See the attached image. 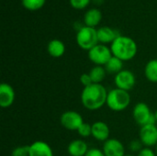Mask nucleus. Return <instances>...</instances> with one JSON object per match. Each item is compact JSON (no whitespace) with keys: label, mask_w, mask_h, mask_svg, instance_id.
Returning <instances> with one entry per match:
<instances>
[{"label":"nucleus","mask_w":157,"mask_h":156,"mask_svg":"<svg viewBox=\"0 0 157 156\" xmlns=\"http://www.w3.org/2000/svg\"><path fill=\"white\" fill-rule=\"evenodd\" d=\"M132 117L140 127L148 124H156L155 112H153L150 107L144 102H139L133 107Z\"/></svg>","instance_id":"obj_5"},{"label":"nucleus","mask_w":157,"mask_h":156,"mask_svg":"<svg viewBox=\"0 0 157 156\" xmlns=\"http://www.w3.org/2000/svg\"><path fill=\"white\" fill-rule=\"evenodd\" d=\"M87 55L91 63H93L95 65L99 66H105L109 59L113 56L110 47H108L107 45L101 43H98L91 50H89Z\"/></svg>","instance_id":"obj_6"},{"label":"nucleus","mask_w":157,"mask_h":156,"mask_svg":"<svg viewBox=\"0 0 157 156\" xmlns=\"http://www.w3.org/2000/svg\"><path fill=\"white\" fill-rule=\"evenodd\" d=\"M137 156H157L155 152L152 149V148H148V147H144L143 148L138 154Z\"/></svg>","instance_id":"obj_27"},{"label":"nucleus","mask_w":157,"mask_h":156,"mask_svg":"<svg viewBox=\"0 0 157 156\" xmlns=\"http://www.w3.org/2000/svg\"><path fill=\"white\" fill-rule=\"evenodd\" d=\"M91 0H69L70 5L72 7L75 8V9H84L86 8Z\"/></svg>","instance_id":"obj_24"},{"label":"nucleus","mask_w":157,"mask_h":156,"mask_svg":"<svg viewBox=\"0 0 157 156\" xmlns=\"http://www.w3.org/2000/svg\"><path fill=\"white\" fill-rule=\"evenodd\" d=\"M139 139L144 147H154L157 145V125L148 124L140 127Z\"/></svg>","instance_id":"obj_9"},{"label":"nucleus","mask_w":157,"mask_h":156,"mask_svg":"<svg viewBox=\"0 0 157 156\" xmlns=\"http://www.w3.org/2000/svg\"><path fill=\"white\" fill-rule=\"evenodd\" d=\"M156 125H157V124H156Z\"/></svg>","instance_id":"obj_32"},{"label":"nucleus","mask_w":157,"mask_h":156,"mask_svg":"<svg viewBox=\"0 0 157 156\" xmlns=\"http://www.w3.org/2000/svg\"><path fill=\"white\" fill-rule=\"evenodd\" d=\"M79 80H80V83L83 85L84 87H86V86H90V85L93 84L89 73H84L83 74H81Z\"/></svg>","instance_id":"obj_26"},{"label":"nucleus","mask_w":157,"mask_h":156,"mask_svg":"<svg viewBox=\"0 0 157 156\" xmlns=\"http://www.w3.org/2000/svg\"><path fill=\"white\" fill-rule=\"evenodd\" d=\"M144 76L149 82L157 84V59H152L145 64Z\"/></svg>","instance_id":"obj_18"},{"label":"nucleus","mask_w":157,"mask_h":156,"mask_svg":"<svg viewBox=\"0 0 157 156\" xmlns=\"http://www.w3.org/2000/svg\"><path fill=\"white\" fill-rule=\"evenodd\" d=\"M114 84L117 88L130 92L134 88L136 84L135 74L130 70L123 69L121 72L114 75Z\"/></svg>","instance_id":"obj_8"},{"label":"nucleus","mask_w":157,"mask_h":156,"mask_svg":"<svg viewBox=\"0 0 157 156\" xmlns=\"http://www.w3.org/2000/svg\"><path fill=\"white\" fill-rule=\"evenodd\" d=\"M93 84H101L107 75V71L104 66L95 65L89 72Z\"/></svg>","instance_id":"obj_20"},{"label":"nucleus","mask_w":157,"mask_h":156,"mask_svg":"<svg viewBox=\"0 0 157 156\" xmlns=\"http://www.w3.org/2000/svg\"><path fill=\"white\" fill-rule=\"evenodd\" d=\"M121 35V34H120V32L117 29H112L108 26H104V27L98 29V42L104 45H107L109 43L111 44Z\"/></svg>","instance_id":"obj_13"},{"label":"nucleus","mask_w":157,"mask_h":156,"mask_svg":"<svg viewBox=\"0 0 157 156\" xmlns=\"http://www.w3.org/2000/svg\"><path fill=\"white\" fill-rule=\"evenodd\" d=\"M123 63L124 62L121 61V59H119L115 56H112L109 59V61L106 63V65L104 66L107 71V74L116 75L117 74H119L120 72H121L123 70Z\"/></svg>","instance_id":"obj_19"},{"label":"nucleus","mask_w":157,"mask_h":156,"mask_svg":"<svg viewBox=\"0 0 157 156\" xmlns=\"http://www.w3.org/2000/svg\"><path fill=\"white\" fill-rule=\"evenodd\" d=\"M16 99V92L14 88L6 83L0 85V107L2 108H10Z\"/></svg>","instance_id":"obj_11"},{"label":"nucleus","mask_w":157,"mask_h":156,"mask_svg":"<svg viewBox=\"0 0 157 156\" xmlns=\"http://www.w3.org/2000/svg\"><path fill=\"white\" fill-rule=\"evenodd\" d=\"M85 156H106L104 154L102 149L98 148H89L88 152Z\"/></svg>","instance_id":"obj_28"},{"label":"nucleus","mask_w":157,"mask_h":156,"mask_svg":"<svg viewBox=\"0 0 157 156\" xmlns=\"http://www.w3.org/2000/svg\"><path fill=\"white\" fill-rule=\"evenodd\" d=\"M102 19V13L98 8L88 9L84 16L85 26L96 28Z\"/></svg>","instance_id":"obj_16"},{"label":"nucleus","mask_w":157,"mask_h":156,"mask_svg":"<svg viewBox=\"0 0 157 156\" xmlns=\"http://www.w3.org/2000/svg\"><path fill=\"white\" fill-rule=\"evenodd\" d=\"M88 150L87 143L82 139H75L67 146V153L70 156H85Z\"/></svg>","instance_id":"obj_15"},{"label":"nucleus","mask_w":157,"mask_h":156,"mask_svg":"<svg viewBox=\"0 0 157 156\" xmlns=\"http://www.w3.org/2000/svg\"><path fill=\"white\" fill-rule=\"evenodd\" d=\"M124 156H134V155H132V154H125Z\"/></svg>","instance_id":"obj_30"},{"label":"nucleus","mask_w":157,"mask_h":156,"mask_svg":"<svg viewBox=\"0 0 157 156\" xmlns=\"http://www.w3.org/2000/svg\"><path fill=\"white\" fill-rule=\"evenodd\" d=\"M109 91L102 84H92L84 87L81 93V103L85 108L95 111L106 105Z\"/></svg>","instance_id":"obj_1"},{"label":"nucleus","mask_w":157,"mask_h":156,"mask_svg":"<svg viewBox=\"0 0 157 156\" xmlns=\"http://www.w3.org/2000/svg\"><path fill=\"white\" fill-rule=\"evenodd\" d=\"M84 122L85 121L82 115L75 110H67L63 112L60 117L61 125L68 131H77V130Z\"/></svg>","instance_id":"obj_7"},{"label":"nucleus","mask_w":157,"mask_h":156,"mask_svg":"<svg viewBox=\"0 0 157 156\" xmlns=\"http://www.w3.org/2000/svg\"><path fill=\"white\" fill-rule=\"evenodd\" d=\"M129 148L132 152H135V153H139L143 148H144V144L142 143V142L140 141V139L138 140H133L129 144Z\"/></svg>","instance_id":"obj_25"},{"label":"nucleus","mask_w":157,"mask_h":156,"mask_svg":"<svg viewBox=\"0 0 157 156\" xmlns=\"http://www.w3.org/2000/svg\"><path fill=\"white\" fill-rule=\"evenodd\" d=\"M47 51L50 56L53 58H60L65 52V45L62 40L58 39H53L49 41L47 46Z\"/></svg>","instance_id":"obj_17"},{"label":"nucleus","mask_w":157,"mask_h":156,"mask_svg":"<svg viewBox=\"0 0 157 156\" xmlns=\"http://www.w3.org/2000/svg\"><path fill=\"white\" fill-rule=\"evenodd\" d=\"M131 104L130 92L119 89L117 87L111 89L108 93L106 106L112 111L121 112L125 110Z\"/></svg>","instance_id":"obj_3"},{"label":"nucleus","mask_w":157,"mask_h":156,"mask_svg":"<svg viewBox=\"0 0 157 156\" xmlns=\"http://www.w3.org/2000/svg\"><path fill=\"white\" fill-rule=\"evenodd\" d=\"M29 156H53V151L46 142L35 141L29 144Z\"/></svg>","instance_id":"obj_14"},{"label":"nucleus","mask_w":157,"mask_h":156,"mask_svg":"<svg viewBox=\"0 0 157 156\" xmlns=\"http://www.w3.org/2000/svg\"><path fill=\"white\" fill-rule=\"evenodd\" d=\"M29 145H20L14 148L11 152V156H29Z\"/></svg>","instance_id":"obj_23"},{"label":"nucleus","mask_w":157,"mask_h":156,"mask_svg":"<svg viewBox=\"0 0 157 156\" xmlns=\"http://www.w3.org/2000/svg\"><path fill=\"white\" fill-rule=\"evenodd\" d=\"M77 133L81 138H88L92 136V124L84 122L77 130Z\"/></svg>","instance_id":"obj_22"},{"label":"nucleus","mask_w":157,"mask_h":156,"mask_svg":"<svg viewBox=\"0 0 157 156\" xmlns=\"http://www.w3.org/2000/svg\"><path fill=\"white\" fill-rule=\"evenodd\" d=\"M110 129L104 121H96L92 124V137L98 141L105 143L109 139Z\"/></svg>","instance_id":"obj_12"},{"label":"nucleus","mask_w":157,"mask_h":156,"mask_svg":"<svg viewBox=\"0 0 157 156\" xmlns=\"http://www.w3.org/2000/svg\"><path fill=\"white\" fill-rule=\"evenodd\" d=\"M155 154H156V155H157V145L155 146Z\"/></svg>","instance_id":"obj_31"},{"label":"nucleus","mask_w":157,"mask_h":156,"mask_svg":"<svg viewBox=\"0 0 157 156\" xmlns=\"http://www.w3.org/2000/svg\"><path fill=\"white\" fill-rule=\"evenodd\" d=\"M155 120H156V124H157V109L155 111Z\"/></svg>","instance_id":"obj_29"},{"label":"nucleus","mask_w":157,"mask_h":156,"mask_svg":"<svg viewBox=\"0 0 157 156\" xmlns=\"http://www.w3.org/2000/svg\"><path fill=\"white\" fill-rule=\"evenodd\" d=\"M102 151L106 156H124L126 154L123 143L116 138H109L103 143Z\"/></svg>","instance_id":"obj_10"},{"label":"nucleus","mask_w":157,"mask_h":156,"mask_svg":"<svg viewBox=\"0 0 157 156\" xmlns=\"http://www.w3.org/2000/svg\"><path fill=\"white\" fill-rule=\"evenodd\" d=\"M110 50L113 56L123 62H128L135 57L138 47L133 39L121 35L110 44Z\"/></svg>","instance_id":"obj_2"},{"label":"nucleus","mask_w":157,"mask_h":156,"mask_svg":"<svg viewBox=\"0 0 157 156\" xmlns=\"http://www.w3.org/2000/svg\"><path fill=\"white\" fill-rule=\"evenodd\" d=\"M45 2L46 0H21L22 6L29 11H35L41 8L45 5Z\"/></svg>","instance_id":"obj_21"},{"label":"nucleus","mask_w":157,"mask_h":156,"mask_svg":"<svg viewBox=\"0 0 157 156\" xmlns=\"http://www.w3.org/2000/svg\"><path fill=\"white\" fill-rule=\"evenodd\" d=\"M76 43L81 49L88 51L99 43L98 38V29H96V28L87 26L80 28L76 33Z\"/></svg>","instance_id":"obj_4"}]
</instances>
